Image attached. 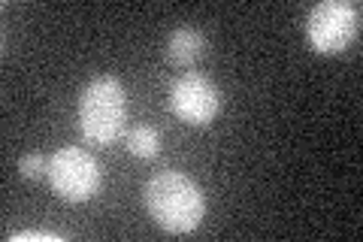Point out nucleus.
<instances>
[{
    "instance_id": "f257e3e1",
    "label": "nucleus",
    "mask_w": 363,
    "mask_h": 242,
    "mask_svg": "<svg viewBox=\"0 0 363 242\" xmlns=\"http://www.w3.org/2000/svg\"><path fill=\"white\" fill-rule=\"evenodd\" d=\"M145 209L167 233H191L206 215V194L179 170H164L145 182Z\"/></svg>"
},
{
    "instance_id": "f03ea898",
    "label": "nucleus",
    "mask_w": 363,
    "mask_h": 242,
    "mask_svg": "<svg viewBox=\"0 0 363 242\" xmlns=\"http://www.w3.org/2000/svg\"><path fill=\"white\" fill-rule=\"evenodd\" d=\"M128 119V94L116 76H97L79 94V131L85 140L97 145H109L118 140V133Z\"/></svg>"
},
{
    "instance_id": "7ed1b4c3",
    "label": "nucleus",
    "mask_w": 363,
    "mask_h": 242,
    "mask_svg": "<svg viewBox=\"0 0 363 242\" xmlns=\"http://www.w3.org/2000/svg\"><path fill=\"white\" fill-rule=\"evenodd\" d=\"M360 6L342 0H321L306 18V37L318 55H339L357 40Z\"/></svg>"
},
{
    "instance_id": "20e7f679",
    "label": "nucleus",
    "mask_w": 363,
    "mask_h": 242,
    "mask_svg": "<svg viewBox=\"0 0 363 242\" xmlns=\"http://www.w3.org/2000/svg\"><path fill=\"white\" fill-rule=\"evenodd\" d=\"M45 176L52 182V191L67 203H88L100 188V167L85 148L64 145L49 158Z\"/></svg>"
},
{
    "instance_id": "39448f33",
    "label": "nucleus",
    "mask_w": 363,
    "mask_h": 242,
    "mask_svg": "<svg viewBox=\"0 0 363 242\" xmlns=\"http://www.w3.org/2000/svg\"><path fill=\"white\" fill-rule=\"evenodd\" d=\"M169 109L191 128H209L221 109V94L203 73H185L169 88Z\"/></svg>"
},
{
    "instance_id": "423d86ee",
    "label": "nucleus",
    "mask_w": 363,
    "mask_h": 242,
    "mask_svg": "<svg viewBox=\"0 0 363 242\" xmlns=\"http://www.w3.org/2000/svg\"><path fill=\"white\" fill-rule=\"evenodd\" d=\"M206 52V37L197 28H176L167 40V61L176 67V70H185L194 61H200V55Z\"/></svg>"
},
{
    "instance_id": "0eeeda50",
    "label": "nucleus",
    "mask_w": 363,
    "mask_h": 242,
    "mask_svg": "<svg viewBox=\"0 0 363 242\" xmlns=\"http://www.w3.org/2000/svg\"><path fill=\"white\" fill-rule=\"evenodd\" d=\"M128 152L143 160L157 158V152H161V133L149 128V124H140V128H133L128 133Z\"/></svg>"
},
{
    "instance_id": "6e6552de",
    "label": "nucleus",
    "mask_w": 363,
    "mask_h": 242,
    "mask_svg": "<svg viewBox=\"0 0 363 242\" xmlns=\"http://www.w3.org/2000/svg\"><path fill=\"white\" fill-rule=\"evenodd\" d=\"M45 170H49V164H45L43 155H37V152H28V155L18 158V172H21V179L37 182Z\"/></svg>"
}]
</instances>
